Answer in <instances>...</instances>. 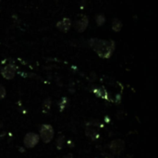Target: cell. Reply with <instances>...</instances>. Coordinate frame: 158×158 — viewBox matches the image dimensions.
I'll return each mask as SVG.
<instances>
[{"label":"cell","instance_id":"cell-11","mask_svg":"<svg viewBox=\"0 0 158 158\" xmlns=\"http://www.w3.org/2000/svg\"><path fill=\"white\" fill-rule=\"evenodd\" d=\"M6 96V89L3 85L0 84V100Z\"/></svg>","mask_w":158,"mask_h":158},{"label":"cell","instance_id":"cell-13","mask_svg":"<svg viewBox=\"0 0 158 158\" xmlns=\"http://www.w3.org/2000/svg\"><path fill=\"white\" fill-rule=\"evenodd\" d=\"M0 1H1V0H0Z\"/></svg>","mask_w":158,"mask_h":158},{"label":"cell","instance_id":"cell-4","mask_svg":"<svg viewBox=\"0 0 158 158\" xmlns=\"http://www.w3.org/2000/svg\"><path fill=\"white\" fill-rule=\"evenodd\" d=\"M89 25V19L87 16H82L80 17L78 20L75 21L74 23V29L78 33H83V31L87 29Z\"/></svg>","mask_w":158,"mask_h":158},{"label":"cell","instance_id":"cell-5","mask_svg":"<svg viewBox=\"0 0 158 158\" xmlns=\"http://www.w3.org/2000/svg\"><path fill=\"white\" fill-rule=\"evenodd\" d=\"M38 142H39V136L33 132L27 133L24 138V144H25V146L28 148L34 147L36 144L38 143Z\"/></svg>","mask_w":158,"mask_h":158},{"label":"cell","instance_id":"cell-7","mask_svg":"<svg viewBox=\"0 0 158 158\" xmlns=\"http://www.w3.org/2000/svg\"><path fill=\"white\" fill-rule=\"evenodd\" d=\"M125 148V144L124 142L121 141V140H116V141L112 142L110 144V150L113 152L115 155H119V153H122V151Z\"/></svg>","mask_w":158,"mask_h":158},{"label":"cell","instance_id":"cell-9","mask_svg":"<svg viewBox=\"0 0 158 158\" xmlns=\"http://www.w3.org/2000/svg\"><path fill=\"white\" fill-rule=\"evenodd\" d=\"M95 22L97 26H103L104 24L106 23V17L104 14H97L95 16Z\"/></svg>","mask_w":158,"mask_h":158},{"label":"cell","instance_id":"cell-6","mask_svg":"<svg viewBox=\"0 0 158 158\" xmlns=\"http://www.w3.org/2000/svg\"><path fill=\"white\" fill-rule=\"evenodd\" d=\"M71 20L69 18H64V19L60 20L59 21L57 22L56 24V28L60 31H63V33H67L70 30V27H71Z\"/></svg>","mask_w":158,"mask_h":158},{"label":"cell","instance_id":"cell-8","mask_svg":"<svg viewBox=\"0 0 158 158\" xmlns=\"http://www.w3.org/2000/svg\"><path fill=\"white\" fill-rule=\"evenodd\" d=\"M122 21L118 19H114L112 20V30L116 31V33H118L122 29Z\"/></svg>","mask_w":158,"mask_h":158},{"label":"cell","instance_id":"cell-10","mask_svg":"<svg viewBox=\"0 0 158 158\" xmlns=\"http://www.w3.org/2000/svg\"><path fill=\"white\" fill-rule=\"evenodd\" d=\"M50 107H51V100H50V98H47L44 100V102L43 104V111L44 113H46L50 110Z\"/></svg>","mask_w":158,"mask_h":158},{"label":"cell","instance_id":"cell-12","mask_svg":"<svg viewBox=\"0 0 158 158\" xmlns=\"http://www.w3.org/2000/svg\"><path fill=\"white\" fill-rule=\"evenodd\" d=\"M63 158H73V157H72V155H67L66 156H64Z\"/></svg>","mask_w":158,"mask_h":158},{"label":"cell","instance_id":"cell-2","mask_svg":"<svg viewBox=\"0 0 158 158\" xmlns=\"http://www.w3.org/2000/svg\"><path fill=\"white\" fill-rule=\"evenodd\" d=\"M40 136H41V139L46 143L50 142L54 137V129L52 126L48 124L43 125L41 127V129H40Z\"/></svg>","mask_w":158,"mask_h":158},{"label":"cell","instance_id":"cell-1","mask_svg":"<svg viewBox=\"0 0 158 158\" xmlns=\"http://www.w3.org/2000/svg\"><path fill=\"white\" fill-rule=\"evenodd\" d=\"M89 46L97 55L104 59H108L115 51V42L112 40H103L99 38H92L88 41Z\"/></svg>","mask_w":158,"mask_h":158},{"label":"cell","instance_id":"cell-3","mask_svg":"<svg viewBox=\"0 0 158 158\" xmlns=\"http://www.w3.org/2000/svg\"><path fill=\"white\" fill-rule=\"evenodd\" d=\"M17 72V67L13 64H7L1 70V75L6 80H12L15 77Z\"/></svg>","mask_w":158,"mask_h":158}]
</instances>
